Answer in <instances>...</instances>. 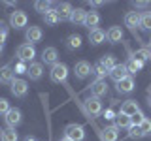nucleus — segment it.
Wrapping results in <instances>:
<instances>
[{"label":"nucleus","mask_w":151,"mask_h":141,"mask_svg":"<svg viewBox=\"0 0 151 141\" xmlns=\"http://www.w3.org/2000/svg\"><path fill=\"white\" fill-rule=\"evenodd\" d=\"M74 73H76V77H78V79L89 77V75H91V64L85 62V60H79V62L76 64V68H74Z\"/></svg>","instance_id":"obj_6"},{"label":"nucleus","mask_w":151,"mask_h":141,"mask_svg":"<svg viewBox=\"0 0 151 141\" xmlns=\"http://www.w3.org/2000/svg\"><path fill=\"white\" fill-rule=\"evenodd\" d=\"M15 73H27V66H25V62H19V64L15 66Z\"/></svg>","instance_id":"obj_39"},{"label":"nucleus","mask_w":151,"mask_h":141,"mask_svg":"<svg viewBox=\"0 0 151 141\" xmlns=\"http://www.w3.org/2000/svg\"><path fill=\"white\" fill-rule=\"evenodd\" d=\"M85 109L91 115H98V113H102V103L98 98H89V100H85Z\"/></svg>","instance_id":"obj_12"},{"label":"nucleus","mask_w":151,"mask_h":141,"mask_svg":"<svg viewBox=\"0 0 151 141\" xmlns=\"http://www.w3.org/2000/svg\"><path fill=\"white\" fill-rule=\"evenodd\" d=\"M64 137L70 141H81L85 137V130L79 124H68L64 128Z\"/></svg>","instance_id":"obj_2"},{"label":"nucleus","mask_w":151,"mask_h":141,"mask_svg":"<svg viewBox=\"0 0 151 141\" xmlns=\"http://www.w3.org/2000/svg\"><path fill=\"white\" fill-rule=\"evenodd\" d=\"M147 4H149V2H134V6H136V8H145Z\"/></svg>","instance_id":"obj_41"},{"label":"nucleus","mask_w":151,"mask_h":141,"mask_svg":"<svg viewBox=\"0 0 151 141\" xmlns=\"http://www.w3.org/2000/svg\"><path fill=\"white\" fill-rule=\"evenodd\" d=\"M115 126H117V128H130V126H132V120H130V117L123 115V113H119V115H115Z\"/></svg>","instance_id":"obj_24"},{"label":"nucleus","mask_w":151,"mask_h":141,"mask_svg":"<svg viewBox=\"0 0 151 141\" xmlns=\"http://www.w3.org/2000/svg\"><path fill=\"white\" fill-rule=\"evenodd\" d=\"M144 119H145V117L142 115V111H140V113H136L134 117H130V120H132V124H134V126H140V124H142V120H144Z\"/></svg>","instance_id":"obj_37"},{"label":"nucleus","mask_w":151,"mask_h":141,"mask_svg":"<svg viewBox=\"0 0 151 141\" xmlns=\"http://www.w3.org/2000/svg\"><path fill=\"white\" fill-rule=\"evenodd\" d=\"M149 51H151V49H149Z\"/></svg>","instance_id":"obj_44"},{"label":"nucleus","mask_w":151,"mask_h":141,"mask_svg":"<svg viewBox=\"0 0 151 141\" xmlns=\"http://www.w3.org/2000/svg\"><path fill=\"white\" fill-rule=\"evenodd\" d=\"M106 38H108V41H110V43H117V41H121V40H123V30H121V26H111L110 30L106 32Z\"/></svg>","instance_id":"obj_19"},{"label":"nucleus","mask_w":151,"mask_h":141,"mask_svg":"<svg viewBox=\"0 0 151 141\" xmlns=\"http://www.w3.org/2000/svg\"><path fill=\"white\" fill-rule=\"evenodd\" d=\"M98 23H100V15H98L96 11H87V15H85V25L96 28Z\"/></svg>","instance_id":"obj_25"},{"label":"nucleus","mask_w":151,"mask_h":141,"mask_svg":"<svg viewBox=\"0 0 151 141\" xmlns=\"http://www.w3.org/2000/svg\"><path fill=\"white\" fill-rule=\"evenodd\" d=\"M25 38H27V41L28 43H38V41L42 40V28L40 26H28L27 28V32H25Z\"/></svg>","instance_id":"obj_7"},{"label":"nucleus","mask_w":151,"mask_h":141,"mask_svg":"<svg viewBox=\"0 0 151 141\" xmlns=\"http://www.w3.org/2000/svg\"><path fill=\"white\" fill-rule=\"evenodd\" d=\"M125 66H127V72H129V73H138L144 64H140L138 60H134V58H129V62H127Z\"/></svg>","instance_id":"obj_28"},{"label":"nucleus","mask_w":151,"mask_h":141,"mask_svg":"<svg viewBox=\"0 0 151 141\" xmlns=\"http://www.w3.org/2000/svg\"><path fill=\"white\" fill-rule=\"evenodd\" d=\"M51 81L53 83H63L66 81V77H68V68H66V64H60V62H57L55 66H51Z\"/></svg>","instance_id":"obj_1"},{"label":"nucleus","mask_w":151,"mask_h":141,"mask_svg":"<svg viewBox=\"0 0 151 141\" xmlns=\"http://www.w3.org/2000/svg\"><path fill=\"white\" fill-rule=\"evenodd\" d=\"M9 111V103L6 98H0V115H6V113Z\"/></svg>","instance_id":"obj_35"},{"label":"nucleus","mask_w":151,"mask_h":141,"mask_svg":"<svg viewBox=\"0 0 151 141\" xmlns=\"http://www.w3.org/2000/svg\"><path fill=\"white\" fill-rule=\"evenodd\" d=\"M127 75H129V72H127V66H125V64H117L115 68H113L111 72H110V77H111L115 83H119L121 79H125V77H127Z\"/></svg>","instance_id":"obj_15"},{"label":"nucleus","mask_w":151,"mask_h":141,"mask_svg":"<svg viewBox=\"0 0 151 141\" xmlns=\"http://www.w3.org/2000/svg\"><path fill=\"white\" fill-rule=\"evenodd\" d=\"M0 141H17V132L13 128H6L0 132Z\"/></svg>","instance_id":"obj_27"},{"label":"nucleus","mask_w":151,"mask_h":141,"mask_svg":"<svg viewBox=\"0 0 151 141\" xmlns=\"http://www.w3.org/2000/svg\"><path fill=\"white\" fill-rule=\"evenodd\" d=\"M79 45H81V38H79L78 34H72L68 38V47L70 49H78Z\"/></svg>","instance_id":"obj_32"},{"label":"nucleus","mask_w":151,"mask_h":141,"mask_svg":"<svg viewBox=\"0 0 151 141\" xmlns=\"http://www.w3.org/2000/svg\"><path fill=\"white\" fill-rule=\"evenodd\" d=\"M27 141H34V139H30V137H28V139H27Z\"/></svg>","instance_id":"obj_43"},{"label":"nucleus","mask_w":151,"mask_h":141,"mask_svg":"<svg viewBox=\"0 0 151 141\" xmlns=\"http://www.w3.org/2000/svg\"><path fill=\"white\" fill-rule=\"evenodd\" d=\"M108 92V85L106 81H102V79H98V81H94L91 85V94H93V98H100L104 96V94Z\"/></svg>","instance_id":"obj_11"},{"label":"nucleus","mask_w":151,"mask_h":141,"mask_svg":"<svg viewBox=\"0 0 151 141\" xmlns=\"http://www.w3.org/2000/svg\"><path fill=\"white\" fill-rule=\"evenodd\" d=\"M57 17H59V21H66V19H70V15H72V11H74V8L70 6L68 2H63V4H59L57 6Z\"/></svg>","instance_id":"obj_10"},{"label":"nucleus","mask_w":151,"mask_h":141,"mask_svg":"<svg viewBox=\"0 0 151 141\" xmlns=\"http://www.w3.org/2000/svg\"><path fill=\"white\" fill-rule=\"evenodd\" d=\"M44 19H45L47 25H57V23H59V17H57V11H55V9H49V11L44 15Z\"/></svg>","instance_id":"obj_30"},{"label":"nucleus","mask_w":151,"mask_h":141,"mask_svg":"<svg viewBox=\"0 0 151 141\" xmlns=\"http://www.w3.org/2000/svg\"><path fill=\"white\" fill-rule=\"evenodd\" d=\"M104 119H106V120H113V119H115V113H113L111 109H106V111H104Z\"/></svg>","instance_id":"obj_40"},{"label":"nucleus","mask_w":151,"mask_h":141,"mask_svg":"<svg viewBox=\"0 0 151 141\" xmlns=\"http://www.w3.org/2000/svg\"><path fill=\"white\" fill-rule=\"evenodd\" d=\"M9 85H12V94L17 98H23L28 92V85H27L25 79H13Z\"/></svg>","instance_id":"obj_4"},{"label":"nucleus","mask_w":151,"mask_h":141,"mask_svg":"<svg viewBox=\"0 0 151 141\" xmlns=\"http://www.w3.org/2000/svg\"><path fill=\"white\" fill-rule=\"evenodd\" d=\"M106 40V32L102 30V28H91V32H89V41H91L93 45H98L102 43V41Z\"/></svg>","instance_id":"obj_14"},{"label":"nucleus","mask_w":151,"mask_h":141,"mask_svg":"<svg viewBox=\"0 0 151 141\" xmlns=\"http://www.w3.org/2000/svg\"><path fill=\"white\" fill-rule=\"evenodd\" d=\"M34 8L38 9V11H42V13H44V15H45V13H47V11H49V8H51V4H49V2H44V0H38V2L34 4Z\"/></svg>","instance_id":"obj_33"},{"label":"nucleus","mask_w":151,"mask_h":141,"mask_svg":"<svg viewBox=\"0 0 151 141\" xmlns=\"http://www.w3.org/2000/svg\"><path fill=\"white\" fill-rule=\"evenodd\" d=\"M140 128H142V132H144V134H149V132H151V119H147V117H145V119L142 120Z\"/></svg>","instance_id":"obj_34"},{"label":"nucleus","mask_w":151,"mask_h":141,"mask_svg":"<svg viewBox=\"0 0 151 141\" xmlns=\"http://www.w3.org/2000/svg\"><path fill=\"white\" fill-rule=\"evenodd\" d=\"M144 135H145V134L142 132L140 126H134V124H132L130 128H129V137H130V139H142Z\"/></svg>","instance_id":"obj_29"},{"label":"nucleus","mask_w":151,"mask_h":141,"mask_svg":"<svg viewBox=\"0 0 151 141\" xmlns=\"http://www.w3.org/2000/svg\"><path fill=\"white\" fill-rule=\"evenodd\" d=\"M130 58H134V60H138L140 64H144V62H147V60L151 58V51L149 49H138L136 53H132Z\"/></svg>","instance_id":"obj_22"},{"label":"nucleus","mask_w":151,"mask_h":141,"mask_svg":"<svg viewBox=\"0 0 151 141\" xmlns=\"http://www.w3.org/2000/svg\"><path fill=\"white\" fill-rule=\"evenodd\" d=\"M27 73L30 75V79H34V81H38V79L44 75V66H42L40 62H30V66L27 68Z\"/></svg>","instance_id":"obj_16"},{"label":"nucleus","mask_w":151,"mask_h":141,"mask_svg":"<svg viewBox=\"0 0 151 141\" xmlns=\"http://www.w3.org/2000/svg\"><path fill=\"white\" fill-rule=\"evenodd\" d=\"M28 23V17L25 11H12V15H9V25H12L13 28H23L27 26Z\"/></svg>","instance_id":"obj_5"},{"label":"nucleus","mask_w":151,"mask_h":141,"mask_svg":"<svg viewBox=\"0 0 151 141\" xmlns=\"http://www.w3.org/2000/svg\"><path fill=\"white\" fill-rule=\"evenodd\" d=\"M117 90L125 92V94L127 92H132V90H134V79H132L130 75H127L125 79H121V81L117 83Z\"/></svg>","instance_id":"obj_18"},{"label":"nucleus","mask_w":151,"mask_h":141,"mask_svg":"<svg viewBox=\"0 0 151 141\" xmlns=\"http://www.w3.org/2000/svg\"><path fill=\"white\" fill-rule=\"evenodd\" d=\"M100 64L104 66V68L108 70V72H111L113 68L117 66V62H115V58H113V55H104L102 58H100Z\"/></svg>","instance_id":"obj_26"},{"label":"nucleus","mask_w":151,"mask_h":141,"mask_svg":"<svg viewBox=\"0 0 151 141\" xmlns=\"http://www.w3.org/2000/svg\"><path fill=\"white\" fill-rule=\"evenodd\" d=\"M121 113H123V115H127V117H134L136 113H140L138 102H136V100H127L121 105Z\"/></svg>","instance_id":"obj_9"},{"label":"nucleus","mask_w":151,"mask_h":141,"mask_svg":"<svg viewBox=\"0 0 151 141\" xmlns=\"http://www.w3.org/2000/svg\"><path fill=\"white\" fill-rule=\"evenodd\" d=\"M12 81H13L12 66H2L0 68V83H12Z\"/></svg>","instance_id":"obj_23"},{"label":"nucleus","mask_w":151,"mask_h":141,"mask_svg":"<svg viewBox=\"0 0 151 141\" xmlns=\"http://www.w3.org/2000/svg\"><path fill=\"white\" fill-rule=\"evenodd\" d=\"M106 73H110V72H108V70L104 68V66H102L100 62H98V64H96V75H98V77H104Z\"/></svg>","instance_id":"obj_38"},{"label":"nucleus","mask_w":151,"mask_h":141,"mask_svg":"<svg viewBox=\"0 0 151 141\" xmlns=\"http://www.w3.org/2000/svg\"><path fill=\"white\" fill-rule=\"evenodd\" d=\"M6 124H8V128L15 130V126L21 124V111L19 109H9L6 113Z\"/></svg>","instance_id":"obj_8"},{"label":"nucleus","mask_w":151,"mask_h":141,"mask_svg":"<svg viewBox=\"0 0 151 141\" xmlns=\"http://www.w3.org/2000/svg\"><path fill=\"white\" fill-rule=\"evenodd\" d=\"M8 36V25L4 21H0V41H4Z\"/></svg>","instance_id":"obj_36"},{"label":"nucleus","mask_w":151,"mask_h":141,"mask_svg":"<svg viewBox=\"0 0 151 141\" xmlns=\"http://www.w3.org/2000/svg\"><path fill=\"white\" fill-rule=\"evenodd\" d=\"M60 141H70V139H66V137H64V139H60Z\"/></svg>","instance_id":"obj_42"},{"label":"nucleus","mask_w":151,"mask_h":141,"mask_svg":"<svg viewBox=\"0 0 151 141\" xmlns=\"http://www.w3.org/2000/svg\"><path fill=\"white\" fill-rule=\"evenodd\" d=\"M17 56H19L21 62H28V60L32 62V58L36 56V51H34V47L30 43H23V45L17 47Z\"/></svg>","instance_id":"obj_3"},{"label":"nucleus","mask_w":151,"mask_h":141,"mask_svg":"<svg viewBox=\"0 0 151 141\" xmlns=\"http://www.w3.org/2000/svg\"><path fill=\"white\" fill-rule=\"evenodd\" d=\"M140 17H142V15H140L138 11H129V13L125 15V25L129 26L130 30H134L136 26H140Z\"/></svg>","instance_id":"obj_17"},{"label":"nucleus","mask_w":151,"mask_h":141,"mask_svg":"<svg viewBox=\"0 0 151 141\" xmlns=\"http://www.w3.org/2000/svg\"><path fill=\"white\" fill-rule=\"evenodd\" d=\"M140 26L145 28V30H151V13H144L140 17Z\"/></svg>","instance_id":"obj_31"},{"label":"nucleus","mask_w":151,"mask_h":141,"mask_svg":"<svg viewBox=\"0 0 151 141\" xmlns=\"http://www.w3.org/2000/svg\"><path fill=\"white\" fill-rule=\"evenodd\" d=\"M102 137H104V141H117V139H119V128H117L115 124L108 126V128L104 130Z\"/></svg>","instance_id":"obj_21"},{"label":"nucleus","mask_w":151,"mask_h":141,"mask_svg":"<svg viewBox=\"0 0 151 141\" xmlns=\"http://www.w3.org/2000/svg\"><path fill=\"white\" fill-rule=\"evenodd\" d=\"M85 15H87V11L81 8H76L72 11V15H70V21L74 23V25H85Z\"/></svg>","instance_id":"obj_20"},{"label":"nucleus","mask_w":151,"mask_h":141,"mask_svg":"<svg viewBox=\"0 0 151 141\" xmlns=\"http://www.w3.org/2000/svg\"><path fill=\"white\" fill-rule=\"evenodd\" d=\"M57 58H59V55H57V49L55 47H45L44 51H42V60H44L45 64H57Z\"/></svg>","instance_id":"obj_13"}]
</instances>
